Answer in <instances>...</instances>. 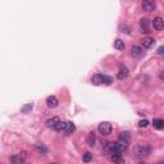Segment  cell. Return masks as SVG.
<instances>
[{
  "instance_id": "obj_1",
  "label": "cell",
  "mask_w": 164,
  "mask_h": 164,
  "mask_svg": "<svg viewBox=\"0 0 164 164\" xmlns=\"http://www.w3.org/2000/svg\"><path fill=\"white\" fill-rule=\"evenodd\" d=\"M150 153H151V147L147 146V145H136L135 147H133V150H132L133 156H136L138 159L147 156Z\"/></svg>"
},
{
  "instance_id": "obj_2",
  "label": "cell",
  "mask_w": 164,
  "mask_h": 164,
  "mask_svg": "<svg viewBox=\"0 0 164 164\" xmlns=\"http://www.w3.org/2000/svg\"><path fill=\"white\" fill-rule=\"evenodd\" d=\"M104 151L106 154H122L123 153V147L119 145L118 142H104Z\"/></svg>"
},
{
  "instance_id": "obj_3",
  "label": "cell",
  "mask_w": 164,
  "mask_h": 164,
  "mask_svg": "<svg viewBox=\"0 0 164 164\" xmlns=\"http://www.w3.org/2000/svg\"><path fill=\"white\" fill-rule=\"evenodd\" d=\"M91 82L94 85H110L113 82V78L105 74H94L91 77Z\"/></svg>"
},
{
  "instance_id": "obj_4",
  "label": "cell",
  "mask_w": 164,
  "mask_h": 164,
  "mask_svg": "<svg viewBox=\"0 0 164 164\" xmlns=\"http://www.w3.org/2000/svg\"><path fill=\"white\" fill-rule=\"evenodd\" d=\"M117 142L123 147V150H126V149L128 147V145L131 144V135L128 132H122L119 135V137H118Z\"/></svg>"
},
{
  "instance_id": "obj_5",
  "label": "cell",
  "mask_w": 164,
  "mask_h": 164,
  "mask_svg": "<svg viewBox=\"0 0 164 164\" xmlns=\"http://www.w3.org/2000/svg\"><path fill=\"white\" fill-rule=\"evenodd\" d=\"M97 130H99V132L102 136H108V135H110L112 133V125L109 122H102V123L99 125Z\"/></svg>"
},
{
  "instance_id": "obj_6",
  "label": "cell",
  "mask_w": 164,
  "mask_h": 164,
  "mask_svg": "<svg viewBox=\"0 0 164 164\" xmlns=\"http://www.w3.org/2000/svg\"><path fill=\"white\" fill-rule=\"evenodd\" d=\"M26 158H27V153L26 151H20L18 155H13L10 158V162L13 164H22L26 162Z\"/></svg>"
},
{
  "instance_id": "obj_7",
  "label": "cell",
  "mask_w": 164,
  "mask_h": 164,
  "mask_svg": "<svg viewBox=\"0 0 164 164\" xmlns=\"http://www.w3.org/2000/svg\"><path fill=\"white\" fill-rule=\"evenodd\" d=\"M142 8H144V10H146V12L155 10V8H156L155 0H142Z\"/></svg>"
},
{
  "instance_id": "obj_8",
  "label": "cell",
  "mask_w": 164,
  "mask_h": 164,
  "mask_svg": "<svg viewBox=\"0 0 164 164\" xmlns=\"http://www.w3.org/2000/svg\"><path fill=\"white\" fill-rule=\"evenodd\" d=\"M153 27L156 31H160L164 28V19L162 17H155L153 19Z\"/></svg>"
},
{
  "instance_id": "obj_9",
  "label": "cell",
  "mask_w": 164,
  "mask_h": 164,
  "mask_svg": "<svg viewBox=\"0 0 164 164\" xmlns=\"http://www.w3.org/2000/svg\"><path fill=\"white\" fill-rule=\"evenodd\" d=\"M76 130V126H74V123H72V122H65V126H64V130H63V133L65 136H68V135H72V133L74 132Z\"/></svg>"
},
{
  "instance_id": "obj_10",
  "label": "cell",
  "mask_w": 164,
  "mask_h": 164,
  "mask_svg": "<svg viewBox=\"0 0 164 164\" xmlns=\"http://www.w3.org/2000/svg\"><path fill=\"white\" fill-rule=\"evenodd\" d=\"M141 44L145 46V48L150 49V48L154 46V44H155V40H154L153 37H149V36H145V37L141 39Z\"/></svg>"
},
{
  "instance_id": "obj_11",
  "label": "cell",
  "mask_w": 164,
  "mask_h": 164,
  "mask_svg": "<svg viewBox=\"0 0 164 164\" xmlns=\"http://www.w3.org/2000/svg\"><path fill=\"white\" fill-rule=\"evenodd\" d=\"M46 105H48L49 108H56L58 106L59 101H58V99H56V96H54V95L48 96V99H46Z\"/></svg>"
},
{
  "instance_id": "obj_12",
  "label": "cell",
  "mask_w": 164,
  "mask_h": 164,
  "mask_svg": "<svg viewBox=\"0 0 164 164\" xmlns=\"http://www.w3.org/2000/svg\"><path fill=\"white\" fill-rule=\"evenodd\" d=\"M140 30L142 31V32H145V33L150 32V24H149V20L146 18H142L140 20Z\"/></svg>"
},
{
  "instance_id": "obj_13",
  "label": "cell",
  "mask_w": 164,
  "mask_h": 164,
  "mask_svg": "<svg viewBox=\"0 0 164 164\" xmlns=\"http://www.w3.org/2000/svg\"><path fill=\"white\" fill-rule=\"evenodd\" d=\"M142 54H144V50L140 48V46L135 45L131 48V55L135 56V58H140V56H142Z\"/></svg>"
},
{
  "instance_id": "obj_14",
  "label": "cell",
  "mask_w": 164,
  "mask_h": 164,
  "mask_svg": "<svg viewBox=\"0 0 164 164\" xmlns=\"http://www.w3.org/2000/svg\"><path fill=\"white\" fill-rule=\"evenodd\" d=\"M128 69L126 68V67H122V68L118 71V74H117V77H118V80H125V78H127L128 77Z\"/></svg>"
},
{
  "instance_id": "obj_15",
  "label": "cell",
  "mask_w": 164,
  "mask_h": 164,
  "mask_svg": "<svg viewBox=\"0 0 164 164\" xmlns=\"http://www.w3.org/2000/svg\"><path fill=\"white\" fill-rule=\"evenodd\" d=\"M60 119H59L58 117H53V118H50V119L46 121V126H48L49 128H53V130H54V127L56 126V123H58Z\"/></svg>"
},
{
  "instance_id": "obj_16",
  "label": "cell",
  "mask_w": 164,
  "mask_h": 164,
  "mask_svg": "<svg viewBox=\"0 0 164 164\" xmlns=\"http://www.w3.org/2000/svg\"><path fill=\"white\" fill-rule=\"evenodd\" d=\"M95 133L94 132H90L89 135H87V137H86V142H87V145L89 146H94L95 145Z\"/></svg>"
},
{
  "instance_id": "obj_17",
  "label": "cell",
  "mask_w": 164,
  "mask_h": 164,
  "mask_svg": "<svg viewBox=\"0 0 164 164\" xmlns=\"http://www.w3.org/2000/svg\"><path fill=\"white\" fill-rule=\"evenodd\" d=\"M110 159L113 163H125V159H123L122 154H113Z\"/></svg>"
},
{
  "instance_id": "obj_18",
  "label": "cell",
  "mask_w": 164,
  "mask_h": 164,
  "mask_svg": "<svg viewBox=\"0 0 164 164\" xmlns=\"http://www.w3.org/2000/svg\"><path fill=\"white\" fill-rule=\"evenodd\" d=\"M153 126L155 127L156 130H162V128H164V121L163 119H154Z\"/></svg>"
},
{
  "instance_id": "obj_19",
  "label": "cell",
  "mask_w": 164,
  "mask_h": 164,
  "mask_svg": "<svg viewBox=\"0 0 164 164\" xmlns=\"http://www.w3.org/2000/svg\"><path fill=\"white\" fill-rule=\"evenodd\" d=\"M125 46H126L125 43H123L121 39H118V40L114 41V48H115L117 50H123V49H125Z\"/></svg>"
},
{
  "instance_id": "obj_20",
  "label": "cell",
  "mask_w": 164,
  "mask_h": 164,
  "mask_svg": "<svg viewBox=\"0 0 164 164\" xmlns=\"http://www.w3.org/2000/svg\"><path fill=\"white\" fill-rule=\"evenodd\" d=\"M32 108H33V104L32 102H28V104H26V105H23L22 108H20V112L22 113H28V112L32 110Z\"/></svg>"
},
{
  "instance_id": "obj_21",
  "label": "cell",
  "mask_w": 164,
  "mask_h": 164,
  "mask_svg": "<svg viewBox=\"0 0 164 164\" xmlns=\"http://www.w3.org/2000/svg\"><path fill=\"white\" fill-rule=\"evenodd\" d=\"M64 126H65V122L59 121L58 123H56V126L54 127V130H55V131H58V132H62V131L64 130Z\"/></svg>"
},
{
  "instance_id": "obj_22",
  "label": "cell",
  "mask_w": 164,
  "mask_h": 164,
  "mask_svg": "<svg viewBox=\"0 0 164 164\" xmlns=\"http://www.w3.org/2000/svg\"><path fill=\"white\" fill-rule=\"evenodd\" d=\"M36 149L39 150V153H41L43 155H46V153H48V149H46L45 146H43V145H40V144H37V145L35 146Z\"/></svg>"
},
{
  "instance_id": "obj_23",
  "label": "cell",
  "mask_w": 164,
  "mask_h": 164,
  "mask_svg": "<svg viewBox=\"0 0 164 164\" xmlns=\"http://www.w3.org/2000/svg\"><path fill=\"white\" fill-rule=\"evenodd\" d=\"M82 160H84L85 163L91 162V160H92V154H91V153H86L85 155H84V158H82Z\"/></svg>"
},
{
  "instance_id": "obj_24",
  "label": "cell",
  "mask_w": 164,
  "mask_h": 164,
  "mask_svg": "<svg viewBox=\"0 0 164 164\" xmlns=\"http://www.w3.org/2000/svg\"><path fill=\"white\" fill-rule=\"evenodd\" d=\"M131 27L130 26H126V24H123L122 27H121V32H125V33H131Z\"/></svg>"
},
{
  "instance_id": "obj_25",
  "label": "cell",
  "mask_w": 164,
  "mask_h": 164,
  "mask_svg": "<svg viewBox=\"0 0 164 164\" xmlns=\"http://www.w3.org/2000/svg\"><path fill=\"white\" fill-rule=\"evenodd\" d=\"M147 125H149V121L147 119H142V121L138 122V127H146Z\"/></svg>"
},
{
  "instance_id": "obj_26",
  "label": "cell",
  "mask_w": 164,
  "mask_h": 164,
  "mask_svg": "<svg viewBox=\"0 0 164 164\" xmlns=\"http://www.w3.org/2000/svg\"><path fill=\"white\" fill-rule=\"evenodd\" d=\"M158 54L159 55H164V46H160V48L158 49Z\"/></svg>"
},
{
  "instance_id": "obj_27",
  "label": "cell",
  "mask_w": 164,
  "mask_h": 164,
  "mask_svg": "<svg viewBox=\"0 0 164 164\" xmlns=\"http://www.w3.org/2000/svg\"><path fill=\"white\" fill-rule=\"evenodd\" d=\"M162 78H163V80H164V73H163V74H162Z\"/></svg>"
}]
</instances>
